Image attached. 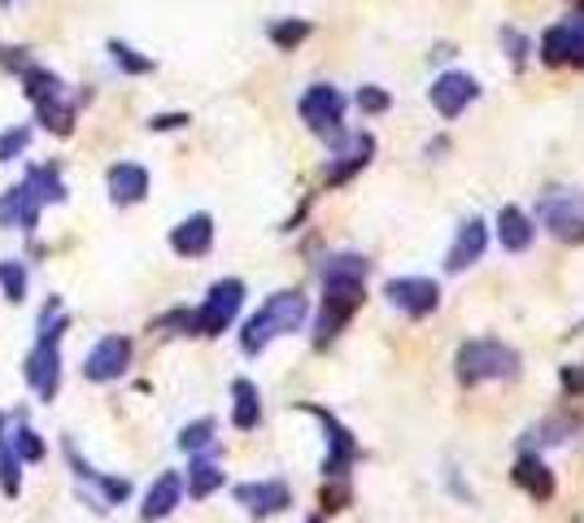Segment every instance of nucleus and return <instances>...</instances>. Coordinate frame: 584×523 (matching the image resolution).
<instances>
[{"mask_svg":"<svg viewBox=\"0 0 584 523\" xmlns=\"http://www.w3.org/2000/svg\"><path fill=\"white\" fill-rule=\"evenodd\" d=\"M366 275H371V262L362 254H332L319 266V279H323V305H319V323H315V345H332L345 323L357 314L362 297H366Z\"/></svg>","mask_w":584,"mask_h":523,"instance_id":"obj_1","label":"nucleus"},{"mask_svg":"<svg viewBox=\"0 0 584 523\" xmlns=\"http://www.w3.org/2000/svg\"><path fill=\"white\" fill-rule=\"evenodd\" d=\"M66 327H70V314L62 310L57 297H48L35 323V345L26 354V385L40 401H53L62 389V332Z\"/></svg>","mask_w":584,"mask_h":523,"instance_id":"obj_2","label":"nucleus"},{"mask_svg":"<svg viewBox=\"0 0 584 523\" xmlns=\"http://www.w3.org/2000/svg\"><path fill=\"white\" fill-rule=\"evenodd\" d=\"M306 314H310V301H306V292H297V288H284V292H271L266 301H262V310L240 327V349L249 354V358H257L275 336H288V332H297L301 323H306Z\"/></svg>","mask_w":584,"mask_h":523,"instance_id":"obj_3","label":"nucleus"},{"mask_svg":"<svg viewBox=\"0 0 584 523\" xmlns=\"http://www.w3.org/2000/svg\"><path fill=\"white\" fill-rule=\"evenodd\" d=\"M454 371H459V385L475 389V385H488V380H519L524 358L502 341H467L454 354Z\"/></svg>","mask_w":584,"mask_h":523,"instance_id":"obj_4","label":"nucleus"},{"mask_svg":"<svg viewBox=\"0 0 584 523\" xmlns=\"http://www.w3.org/2000/svg\"><path fill=\"white\" fill-rule=\"evenodd\" d=\"M22 79H26V101L35 105L40 127L53 131V135H70V127H75V105L66 101V84L53 70H44V66H26Z\"/></svg>","mask_w":584,"mask_h":523,"instance_id":"obj_5","label":"nucleus"},{"mask_svg":"<svg viewBox=\"0 0 584 523\" xmlns=\"http://www.w3.org/2000/svg\"><path fill=\"white\" fill-rule=\"evenodd\" d=\"M297 110H301V123L315 131V135H323L332 148L345 140V97L332 88V84H315V88H306L301 92V101H297Z\"/></svg>","mask_w":584,"mask_h":523,"instance_id":"obj_6","label":"nucleus"},{"mask_svg":"<svg viewBox=\"0 0 584 523\" xmlns=\"http://www.w3.org/2000/svg\"><path fill=\"white\" fill-rule=\"evenodd\" d=\"M546 232L563 245H584V192L576 188H550L537 205Z\"/></svg>","mask_w":584,"mask_h":523,"instance_id":"obj_7","label":"nucleus"},{"mask_svg":"<svg viewBox=\"0 0 584 523\" xmlns=\"http://www.w3.org/2000/svg\"><path fill=\"white\" fill-rule=\"evenodd\" d=\"M240 305H244V283H240V279H219V283L206 292V301L192 310L188 332H192V336H223V332L232 327V319L240 314Z\"/></svg>","mask_w":584,"mask_h":523,"instance_id":"obj_8","label":"nucleus"},{"mask_svg":"<svg viewBox=\"0 0 584 523\" xmlns=\"http://www.w3.org/2000/svg\"><path fill=\"white\" fill-rule=\"evenodd\" d=\"M306 414H315L319 423H323V436H328V458H323V476L328 480H345L350 476V467L357 463V441H353V432L332 414V410H323V405H315V401H306L301 405Z\"/></svg>","mask_w":584,"mask_h":523,"instance_id":"obj_9","label":"nucleus"},{"mask_svg":"<svg viewBox=\"0 0 584 523\" xmlns=\"http://www.w3.org/2000/svg\"><path fill=\"white\" fill-rule=\"evenodd\" d=\"M384 297L393 310H401L406 319H428L441 305V283L428 275H397L384 283Z\"/></svg>","mask_w":584,"mask_h":523,"instance_id":"obj_10","label":"nucleus"},{"mask_svg":"<svg viewBox=\"0 0 584 523\" xmlns=\"http://www.w3.org/2000/svg\"><path fill=\"white\" fill-rule=\"evenodd\" d=\"M131 354H135L131 336H101V341L88 349V358H84V380H92V385H110V380H118V376H126Z\"/></svg>","mask_w":584,"mask_h":523,"instance_id":"obj_11","label":"nucleus"},{"mask_svg":"<svg viewBox=\"0 0 584 523\" xmlns=\"http://www.w3.org/2000/svg\"><path fill=\"white\" fill-rule=\"evenodd\" d=\"M541 57L546 66H584V13L554 22L541 35Z\"/></svg>","mask_w":584,"mask_h":523,"instance_id":"obj_12","label":"nucleus"},{"mask_svg":"<svg viewBox=\"0 0 584 523\" xmlns=\"http://www.w3.org/2000/svg\"><path fill=\"white\" fill-rule=\"evenodd\" d=\"M66 463H70V471H75V480H79L84 489H97L92 511H110V507H118V502H126V498H131V485H126V480H118V476H101L92 463H84V454L70 445V436H66Z\"/></svg>","mask_w":584,"mask_h":523,"instance_id":"obj_13","label":"nucleus"},{"mask_svg":"<svg viewBox=\"0 0 584 523\" xmlns=\"http://www.w3.org/2000/svg\"><path fill=\"white\" fill-rule=\"evenodd\" d=\"M428 97H432V105H437L441 119H459L471 101L480 97V84L471 79L467 70H445V75L428 88Z\"/></svg>","mask_w":584,"mask_h":523,"instance_id":"obj_14","label":"nucleus"},{"mask_svg":"<svg viewBox=\"0 0 584 523\" xmlns=\"http://www.w3.org/2000/svg\"><path fill=\"white\" fill-rule=\"evenodd\" d=\"M235 502L253 515V520H266V515H279L293 507V493L284 480H249V485H235Z\"/></svg>","mask_w":584,"mask_h":523,"instance_id":"obj_15","label":"nucleus"},{"mask_svg":"<svg viewBox=\"0 0 584 523\" xmlns=\"http://www.w3.org/2000/svg\"><path fill=\"white\" fill-rule=\"evenodd\" d=\"M337 157L328 162V170H323V179H328V188H337V183H345L353 179L366 162H371V153H375V140L366 135V131H357V135H345L337 148H332Z\"/></svg>","mask_w":584,"mask_h":523,"instance_id":"obj_16","label":"nucleus"},{"mask_svg":"<svg viewBox=\"0 0 584 523\" xmlns=\"http://www.w3.org/2000/svg\"><path fill=\"white\" fill-rule=\"evenodd\" d=\"M179 502H184V476H179V471H162V476L148 485L144 502H140V520H144V523L166 520V515H170Z\"/></svg>","mask_w":584,"mask_h":523,"instance_id":"obj_17","label":"nucleus"},{"mask_svg":"<svg viewBox=\"0 0 584 523\" xmlns=\"http://www.w3.org/2000/svg\"><path fill=\"white\" fill-rule=\"evenodd\" d=\"M484 245H488V223H484V219H467V223L459 227L450 254H445V270L459 275V270L475 266V262L484 258Z\"/></svg>","mask_w":584,"mask_h":523,"instance_id":"obj_18","label":"nucleus"},{"mask_svg":"<svg viewBox=\"0 0 584 523\" xmlns=\"http://www.w3.org/2000/svg\"><path fill=\"white\" fill-rule=\"evenodd\" d=\"M210 245H214V219H210V214H192V219H184V223L170 232V249H175L179 258H206Z\"/></svg>","mask_w":584,"mask_h":523,"instance_id":"obj_19","label":"nucleus"},{"mask_svg":"<svg viewBox=\"0 0 584 523\" xmlns=\"http://www.w3.org/2000/svg\"><path fill=\"white\" fill-rule=\"evenodd\" d=\"M106 183H110V201L114 205H135V201L148 197V170L140 162H114Z\"/></svg>","mask_w":584,"mask_h":523,"instance_id":"obj_20","label":"nucleus"},{"mask_svg":"<svg viewBox=\"0 0 584 523\" xmlns=\"http://www.w3.org/2000/svg\"><path fill=\"white\" fill-rule=\"evenodd\" d=\"M532 236H537V223L519 205H502V214H497V241H502V249L524 254L532 245Z\"/></svg>","mask_w":584,"mask_h":523,"instance_id":"obj_21","label":"nucleus"},{"mask_svg":"<svg viewBox=\"0 0 584 523\" xmlns=\"http://www.w3.org/2000/svg\"><path fill=\"white\" fill-rule=\"evenodd\" d=\"M515 485H519L528 498H537V502H550V498H554V471H550L537 454H524V458L515 463Z\"/></svg>","mask_w":584,"mask_h":523,"instance_id":"obj_22","label":"nucleus"},{"mask_svg":"<svg viewBox=\"0 0 584 523\" xmlns=\"http://www.w3.org/2000/svg\"><path fill=\"white\" fill-rule=\"evenodd\" d=\"M232 423L240 432H253L262 423V397L253 380H232Z\"/></svg>","mask_w":584,"mask_h":523,"instance_id":"obj_23","label":"nucleus"},{"mask_svg":"<svg viewBox=\"0 0 584 523\" xmlns=\"http://www.w3.org/2000/svg\"><path fill=\"white\" fill-rule=\"evenodd\" d=\"M219 489H223V467H219L214 458L197 454V458H192V467H188V498L206 502V498H210V493H219Z\"/></svg>","mask_w":584,"mask_h":523,"instance_id":"obj_24","label":"nucleus"},{"mask_svg":"<svg viewBox=\"0 0 584 523\" xmlns=\"http://www.w3.org/2000/svg\"><path fill=\"white\" fill-rule=\"evenodd\" d=\"M4 441H9V449L18 454V463L26 467V463H40L48 449H44V441H40V432L26 423V419H18L13 423V432H4Z\"/></svg>","mask_w":584,"mask_h":523,"instance_id":"obj_25","label":"nucleus"},{"mask_svg":"<svg viewBox=\"0 0 584 523\" xmlns=\"http://www.w3.org/2000/svg\"><path fill=\"white\" fill-rule=\"evenodd\" d=\"M214 432H219V423H214V419H192V423L175 436V445H179L184 454H192V458H197V454H206V449L214 445Z\"/></svg>","mask_w":584,"mask_h":523,"instance_id":"obj_26","label":"nucleus"},{"mask_svg":"<svg viewBox=\"0 0 584 523\" xmlns=\"http://www.w3.org/2000/svg\"><path fill=\"white\" fill-rule=\"evenodd\" d=\"M0 489H4V498L22 493V463L9 449V441H4V419H0Z\"/></svg>","mask_w":584,"mask_h":523,"instance_id":"obj_27","label":"nucleus"},{"mask_svg":"<svg viewBox=\"0 0 584 523\" xmlns=\"http://www.w3.org/2000/svg\"><path fill=\"white\" fill-rule=\"evenodd\" d=\"M310 31H315V26H310L306 18H284V22H271V44H279V48L288 53V48H297L301 40H310Z\"/></svg>","mask_w":584,"mask_h":523,"instance_id":"obj_28","label":"nucleus"},{"mask_svg":"<svg viewBox=\"0 0 584 523\" xmlns=\"http://www.w3.org/2000/svg\"><path fill=\"white\" fill-rule=\"evenodd\" d=\"M0 288H4V297L18 305V301H26V266L22 262H0Z\"/></svg>","mask_w":584,"mask_h":523,"instance_id":"obj_29","label":"nucleus"},{"mask_svg":"<svg viewBox=\"0 0 584 523\" xmlns=\"http://www.w3.org/2000/svg\"><path fill=\"white\" fill-rule=\"evenodd\" d=\"M110 57H114V66L122 75H148L153 70V62L148 57H140L131 44H122V40H110Z\"/></svg>","mask_w":584,"mask_h":523,"instance_id":"obj_30","label":"nucleus"},{"mask_svg":"<svg viewBox=\"0 0 584 523\" xmlns=\"http://www.w3.org/2000/svg\"><path fill=\"white\" fill-rule=\"evenodd\" d=\"M31 144V127H9L0 131V162H13L22 157V148Z\"/></svg>","mask_w":584,"mask_h":523,"instance_id":"obj_31","label":"nucleus"},{"mask_svg":"<svg viewBox=\"0 0 584 523\" xmlns=\"http://www.w3.org/2000/svg\"><path fill=\"white\" fill-rule=\"evenodd\" d=\"M388 105H393V97H388L384 88H375V84L357 88V110H362V114H384Z\"/></svg>","mask_w":584,"mask_h":523,"instance_id":"obj_32","label":"nucleus"},{"mask_svg":"<svg viewBox=\"0 0 584 523\" xmlns=\"http://www.w3.org/2000/svg\"><path fill=\"white\" fill-rule=\"evenodd\" d=\"M18 214H22V192L9 188V192L0 197V223H4V227H18Z\"/></svg>","mask_w":584,"mask_h":523,"instance_id":"obj_33","label":"nucleus"},{"mask_svg":"<svg viewBox=\"0 0 584 523\" xmlns=\"http://www.w3.org/2000/svg\"><path fill=\"white\" fill-rule=\"evenodd\" d=\"M502 40L510 44V57H515V66H524V57H528V40H524V35H515V31H502Z\"/></svg>","mask_w":584,"mask_h":523,"instance_id":"obj_34","label":"nucleus"},{"mask_svg":"<svg viewBox=\"0 0 584 523\" xmlns=\"http://www.w3.org/2000/svg\"><path fill=\"white\" fill-rule=\"evenodd\" d=\"M350 489H323V511H345Z\"/></svg>","mask_w":584,"mask_h":523,"instance_id":"obj_35","label":"nucleus"},{"mask_svg":"<svg viewBox=\"0 0 584 523\" xmlns=\"http://www.w3.org/2000/svg\"><path fill=\"white\" fill-rule=\"evenodd\" d=\"M153 131H175V127H188V114H157L153 123H148Z\"/></svg>","mask_w":584,"mask_h":523,"instance_id":"obj_36","label":"nucleus"},{"mask_svg":"<svg viewBox=\"0 0 584 523\" xmlns=\"http://www.w3.org/2000/svg\"><path fill=\"white\" fill-rule=\"evenodd\" d=\"M563 389L584 392V371H581V367H563Z\"/></svg>","mask_w":584,"mask_h":523,"instance_id":"obj_37","label":"nucleus"},{"mask_svg":"<svg viewBox=\"0 0 584 523\" xmlns=\"http://www.w3.org/2000/svg\"><path fill=\"white\" fill-rule=\"evenodd\" d=\"M310 523H323V520H310Z\"/></svg>","mask_w":584,"mask_h":523,"instance_id":"obj_38","label":"nucleus"}]
</instances>
